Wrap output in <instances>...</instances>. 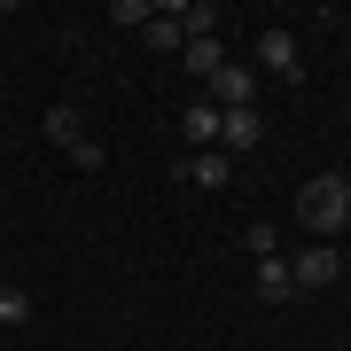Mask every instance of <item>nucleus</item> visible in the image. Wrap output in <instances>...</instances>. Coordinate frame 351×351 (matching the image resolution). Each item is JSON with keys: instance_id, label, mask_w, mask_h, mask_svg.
Listing matches in <instances>:
<instances>
[{"instance_id": "4", "label": "nucleus", "mask_w": 351, "mask_h": 351, "mask_svg": "<svg viewBox=\"0 0 351 351\" xmlns=\"http://www.w3.org/2000/svg\"><path fill=\"white\" fill-rule=\"evenodd\" d=\"M250 63H226L219 78H211V110H250Z\"/></svg>"}, {"instance_id": "7", "label": "nucleus", "mask_w": 351, "mask_h": 351, "mask_svg": "<svg viewBox=\"0 0 351 351\" xmlns=\"http://www.w3.org/2000/svg\"><path fill=\"white\" fill-rule=\"evenodd\" d=\"M250 281H258V297H265V304H289V297H297V281H289V258H258V274H250Z\"/></svg>"}, {"instance_id": "16", "label": "nucleus", "mask_w": 351, "mask_h": 351, "mask_svg": "<svg viewBox=\"0 0 351 351\" xmlns=\"http://www.w3.org/2000/svg\"><path fill=\"white\" fill-rule=\"evenodd\" d=\"M0 281H8V274H0Z\"/></svg>"}, {"instance_id": "6", "label": "nucleus", "mask_w": 351, "mask_h": 351, "mask_svg": "<svg viewBox=\"0 0 351 351\" xmlns=\"http://www.w3.org/2000/svg\"><path fill=\"white\" fill-rule=\"evenodd\" d=\"M180 180H195V188H226V180H234V156H226V149H195L188 164H180Z\"/></svg>"}, {"instance_id": "3", "label": "nucleus", "mask_w": 351, "mask_h": 351, "mask_svg": "<svg viewBox=\"0 0 351 351\" xmlns=\"http://www.w3.org/2000/svg\"><path fill=\"white\" fill-rule=\"evenodd\" d=\"M258 63L281 78V86H304V47H297V32L274 24V32H258Z\"/></svg>"}, {"instance_id": "2", "label": "nucleus", "mask_w": 351, "mask_h": 351, "mask_svg": "<svg viewBox=\"0 0 351 351\" xmlns=\"http://www.w3.org/2000/svg\"><path fill=\"white\" fill-rule=\"evenodd\" d=\"M289 281H297V297H313V289H336V281H343V250H336V242H304V258L289 265Z\"/></svg>"}, {"instance_id": "13", "label": "nucleus", "mask_w": 351, "mask_h": 351, "mask_svg": "<svg viewBox=\"0 0 351 351\" xmlns=\"http://www.w3.org/2000/svg\"><path fill=\"white\" fill-rule=\"evenodd\" d=\"M0 328H32V289L0 281Z\"/></svg>"}, {"instance_id": "12", "label": "nucleus", "mask_w": 351, "mask_h": 351, "mask_svg": "<svg viewBox=\"0 0 351 351\" xmlns=\"http://www.w3.org/2000/svg\"><path fill=\"white\" fill-rule=\"evenodd\" d=\"M180 133H188L195 149H211V141H219V110H211V101H188V117H180Z\"/></svg>"}, {"instance_id": "10", "label": "nucleus", "mask_w": 351, "mask_h": 351, "mask_svg": "<svg viewBox=\"0 0 351 351\" xmlns=\"http://www.w3.org/2000/svg\"><path fill=\"white\" fill-rule=\"evenodd\" d=\"M219 71H226V47H219V39H188V78H203V86H211Z\"/></svg>"}, {"instance_id": "1", "label": "nucleus", "mask_w": 351, "mask_h": 351, "mask_svg": "<svg viewBox=\"0 0 351 351\" xmlns=\"http://www.w3.org/2000/svg\"><path fill=\"white\" fill-rule=\"evenodd\" d=\"M297 219H304L313 242H336L343 219H351V180H343V172H313V180L297 188Z\"/></svg>"}, {"instance_id": "15", "label": "nucleus", "mask_w": 351, "mask_h": 351, "mask_svg": "<svg viewBox=\"0 0 351 351\" xmlns=\"http://www.w3.org/2000/svg\"><path fill=\"white\" fill-rule=\"evenodd\" d=\"M343 55H351V32H343Z\"/></svg>"}, {"instance_id": "14", "label": "nucleus", "mask_w": 351, "mask_h": 351, "mask_svg": "<svg viewBox=\"0 0 351 351\" xmlns=\"http://www.w3.org/2000/svg\"><path fill=\"white\" fill-rule=\"evenodd\" d=\"M110 16H117V24H149V16H156V0H117Z\"/></svg>"}, {"instance_id": "5", "label": "nucleus", "mask_w": 351, "mask_h": 351, "mask_svg": "<svg viewBox=\"0 0 351 351\" xmlns=\"http://www.w3.org/2000/svg\"><path fill=\"white\" fill-rule=\"evenodd\" d=\"M219 141H226V156H234V149H258V141H265V117L258 110H219Z\"/></svg>"}, {"instance_id": "11", "label": "nucleus", "mask_w": 351, "mask_h": 351, "mask_svg": "<svg viewBox=\"0 0 351 351\" xmlns=\"http://www.w3.org/2000/svg\"><path fill=\"white\" fill-rule=\"evenodd\" d=\"M141 39H149V47H188V32H180V16H172V0H164V8L149 16V24H141Z\"/></svg>"}, {"instance_id": "8", "label": "nucleus", "mask_w": 351, "mask_h": 351, "mask_svg": "<svg viewBox=\"0 0 351 351\" xmlns=\"http://www.w3.org/2000/svg\"><path fill=\"white\" fill-rule=\"evenodd\" d=\"M172 16H180L188 39H219V8H211V0H172Z\"/></svg>"}, {"instance_id": "9", "label": "nucleus", "mask_w": 351, "mask_h": 351, "mask_svg": "<svg viewBox=\"0 0 351 351\" xmlns=\"http://www.w3.org/2000/svg\"><path fill=\"white\" fill-rule=\"evenodd\" d=\"M47 141H55V149H78V141H94V133H86V117H78L71 101H55V110H47Z\"/></svg>"}]
</instances>
